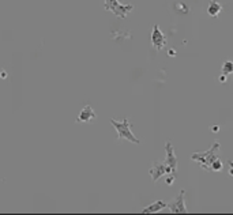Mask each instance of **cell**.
<instances>
[{
    "label": "cell",
    "instance_id": "cell-1",
    "mask_svg": "<svg viewBox=\"0 0 233 215\" xmlns=\"http://www.w3.org/2000/svg\"><path fill=\"white\" fill-rule=\"evenodd\" d=\"M221 149V144L218 140L213 142L211 147L207 151H203V153H194L191 154V159L200 165L202 169H205L206 172H211V164L215 161L218 157V151Z\"/></svg>",
    "mask_w": 233,
    "mask_h": 215
},
{
    "label": "cell",
    "instance_id": "cell-2",
    "mask_svg": "<svg viewBox=\"0 0 233 215\" xmlns=\"http://www.w3.org/2000/svg\"><path fill=\"white\" fill-rule=\"evenodd\" d=\"M110 123L112 125L115 127V129L117 131V139H126V140L131 142V143H135V144H139L141 140L136 138L135 135L132 133L131 131V123L128 118H124L121 121H117L115 118H110Z\"/></svg>",
    "mask_w": 233,
    "mask_h": 215
},
{
    "label": "cell",
    "instance_id": "cell-3",
    "mask_svg": "<svg viewBox=\"0 0 233 215\" xmlns=\"http://www.w3.org/2000/svg\"><path fill=\"white\" fill-rule=\"evenodd\" d=\"M105 10L113 12L119 18H126L128 12L134 10L132 4H121L119 0H105Z\"/></svg>",
    "mask_w": 233,
    "mask_h": 215
},
{
    "label": "cell",
    "instance_id": "cell-4",
    "mask_svg": "<svg viewBox=\"0 0 233 215\" xmlns=\"http://www.w3.org/2000/svg\"><path fill=\"white\" fill-rule=\"evenodd\" d=\"M165 154H167V158H165V165L170 169L172 174L176 176L177 174V169H179V159H177L176 154H174V149L172 146L170 142H167L165 143Z\"/></svg>",
    "mask_w": 233,
    "mask_h": 215
},
{
    "label": "cell",
    "instance_id": "cell-5",
    "mask_svg": "<svg viewBox=\"0 0 233 215\" xmlns=\"http://www.w3.org/2000/svg\"><path fill=\"white\" fill-rule=\"evenodd\" d=\"M184 195H185V191L181 189L180 191V193L173 199V202L168 203V208H169L170 213H173V214H185V213H188L187 207H185V202H184Z\"/></svg>",
    "mask_w": 233,
    "mask_h": 215
},
{
    "label": "cell",
    "instance_id": "cell-6",
    "mask_svg": "<svg viewBox=\"0 0 233 215\" xmlns=\"http://www.w3.org/2000/svg\"><path fill=\"white\" fill-rule=\"evenodd\" d=\"M149 173H150L151 180H153L154 182H157L161 177H164L165 174H172L170 169L165 165V162H158V161L153 162V166H151V169L149 170Z\"/></svg>",
    "mask_w": 233,
    "mask_h": 215
},
{
    "label": "cell",
    "instance_id": "cell-7",
    "mask_svg": "<svg viewBox=\"0 0 233 215\" xmlns=\"http://www.w3.org/2000/svg\"><path fill=\"white\" fill-rule=\"evenodd\" d=\"M151 44L156 49L161 51L165 45H167V37L161 31V29L158 27V25L153 26V31H151Z\"/></svg>",
    "mask_w": 233,
    "mask_h": 215
},
{
    "label": "cell",
    "instance_id": "cell-8",
    "mask_svg": "<svg viewBox=\"0 0 233 215\" xmlns=\"http://www.w3.org/2000/svg\"><path fill=\"white\" fill-rule=\"evenodd\" d=\"M95 117H97V116H95L93 108L90 105H86V106H83L82 110H81L79 116H78V118H77V123H90V121L95 120Z\"/></svg>",
    "mask_w": 233,
    "mask_h": 215
},
{
    "label": "cell",
    "instance_id": "cell-9",
    "mask_svg": "<svg viewBox=\"0 0 233 215\" xmlns=\"http://www.w3.org/2000/svg\"><path fill=\"white\" fill-rule=\"evenodd\" d=\"M164 208H168V203L162 202V200H157V202L151 203L150 206L145 207L143 210H142V213L143 214H154V213H160V211H162Z\"/></svg>",
    "mask_w": 233,
    "mask_h": 215
},
{
    "label": "cell",
    "instance_id": "cell-10",
    "mask_svg": "<svg viewBox=\"0 0 233 215\" xmlns=\"http://www.w3.org/2000/svg\"><path fill=\"white\" fill-rule=\"evenodd\" d=\"M222 11V5L217 2V0H211L207 5V14L213 18H217L220 15V12Z\"/></svg>",
    "mask_w": 233,
    "mask_h": 215
},
{
    "label": "cell",
    "instance_id": "cell-11",
    "mask_svg": "<svg viewBox=\"0 0 233 215\" xmlns=\"http://www.w3.org/2000/svg\"><path fill=\"white\" fill-rule=\"evenodd\" d=\"M222 74L224 75H232L233 74V62H231V60H226V62H224L222 64Z\"/></svg>",
    "mask_w": 233,
    "mask_h": 215
},
{
    "label": "cell",
    "instance_id": "cell-12",
    "mask_svg": "<svg viewBox=\"0 0 233 215\" xmlns=\"http://www.w3.org/2000/svg\"><path fill=\"white\" fill-rule=\"evenodd\" d=\"M221 169H222V162H221L220 158H217L211 164V172H220Z\"/></svg>",
    "mask_w": 233,
    "mask_h": 215
},
{
    "label": "cell",
    "instance_id": "cell-13",
    "mask_svg": "<svg viewBox=\"0 0 233 215\" xmlns=\"http://www.w3.org/2000/svg\"><path fill=\"white\" fill-rule=\"evenodd\" d=\"M174 180H176V176H174V174H168V177L165 178V182H167L168 185H172L174 182Z\"/></svg>",
    "mask_w": 233,
    "mask_h": 215
},
{
    "label": "cell",
    "instance_id": "cell-14",
    "mask_svg": "<svg viewBox=\"0 0 233 215\" xmlns=\"http://www.w3.org/2000/svg\"><path fill=\"white\" fill-rule=\"evenodd\" d=\"M220 82L221 83H225L226 82V75H224V74L221 75V76H220Z\"/></svg>",
    "mask_w": 233,
    "mask_h": 215
},
{
    "label": "cell",
    "instance_id": "cell-15",
    "mask_svg": "<svg viewBox=\"0 0 233 215\" xmlns=\"http://www.w3.org/2000/svg\"><path fill=\"white\" fill-rule=\"evenodd\" d=\"M228 173H229V176H232V177H233V167H232V166H229Z\"/></svg>",
    "mask_w": 233,
    "mask_h": 215
},
{
    "label": "cell",
    "instance_id": "cell-16",
    "mask_svg": "<svg viewBox=\"0 0 233 215\" xmlns=\"http://www.w3.org/2000/svg\"><path fill=\"white\" fill-rule=\"evenodd\" d=\"M228 165H229V166H232V167H233V161H232V159H229V161H228Z\"/></svg>",
    "mask_w": 233,
    "mask_h": 215
},
{
    "label": "cell",
    "instance_id": "cell-17",
    "mask_svg": "<svg viewBox=\"0 0 233 215\" xmlns=\"http://www.w3.org/2000/svg\"><path fill=\"white\" fill-rule=\"evenodd\" d=\"M168 53H170V55H173V56H174V55H176V52H174V51H169Z\"/></svg>",
    "mask_w": 233,
    "mask_h": 215
}]
</instances>
